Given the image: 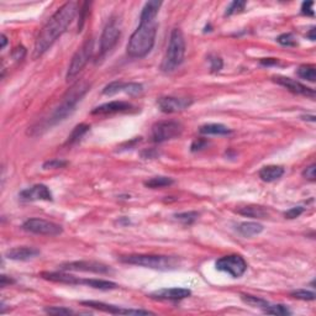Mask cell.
<instances>
[{"mask_svg":"<svg viewBox=\"0 0 316 316\" xmlns=\"http://www.w3.org/2000/svg\"><path fill=\"white\" fill-rule=\"evenodd\" d=\"M77 13H78V7H77L76 3L67 2L55 14L51 16L50 20L42 28L36 41H35L32 57L39 58L45 52H47L52 47V45L57 41L58 37L62 36L64 32L67 31L68 26L71 25V23L76 18Z\"/></svg>","mask_w":316,"mask_h":316,"instance_id":"cell-1","label":"cell"},{"mask_svg":"<svg viewBox=\"0 0 316 316\" xmlns=\"http://www.w3.org/2000/svg\"><path fill=\"white\" fill-rule=\"evenodd\" d=\"M89 90L90 83L87 82V80L82 79L74 83V84L67 90V93L63 95L61 103L58 104V106L55 110L51 112L50 116L42 120L39 124L35 125L34 127H31L32 135H41L42 132L47 131L48 128L60 124L63 120H66L67 117L71 116L74 112V110H76L79 101L84 98V95L87 94Z\"/></svg>","mask_w":316,"mask_h":316,"instance_id":"cell-2","label":"cell"},{"mask_svg":"<svg viewBox=\"0 0 316 316\" xmlns=\"http://www.w3.org/2000/svg\"><path fill=\"white\" fill-rule=\"evenodd\" d=\"M157 24L154 21H140V25L131 35L127 44V55L132 58H143L154 46Z\"/></svg>","mask_w":316,"mask_h":316,"instance_id":"cell-3","label":"cell"},{"mask_svg":"<svg viewBox=\"0 0 316 316\" xmlns=\"http://www.w3.org/2000/svg\"><path fill=\"white\" fill-rule=\"evenodd\" d=\"M122 263L144 267L157 270H172L181 264L179 258L172 256H158V254H128L120 257Z\"/></svg>","mask_w":316,"mask_h":316,"instance_id":"cell-4","label":"cell"},{"mask_svg":"<svg viewBox=\"0 0 316 316\" xmlns=\"http://www.w3.org/2000/svg\"><path fill=\"white\" fill-rule=\"evenodd\" d=\"M186 55V40L184 35L179 29H174L170 37V45H168L166 55L163 57L161 69L165 73H171L176 71L184 60Z\"/></svg>","mask_w":316,"mask_h":316,"instance_id":"cell-5","label":"cell"},{"mask_svg":"<svg viewBox=\"0 0 316 316\" xmlns=\"http://www.w3.org/2000/svg\"><path fill=\"white\" fill-rule=\"evenodd\" d=\"M93 52H94V40L87 39L72 57L71 63L68 66V71H67V82L73 80L83 71V68L87 66V63L92 58Z\"/></svg>","mask_w":316,"mask_h":316,"instance_id":"cell-6","label":"cell"},{"mask_svg":"<svg viewBox=\"0 0 316 316\" xmlns=\"http://www.w3.org/2000/svg\"><path fill=\"white\" fill-rule=\"evenodd\" d=\"M182 132H183V126H182L181 122L173 121V120H166V121L156 122L152 126L151 140L152 142L162 143L179 137Z\"/></svg>","mask_w":316,"mask_h":316,"instance_id":"cell-7","label":"cell"},{"mask_svg":"<svg viewBox=\"0 0 316 316\" xmlns=\"http://www.w3.org/2000/svg\"><path fill=\"white\" fill-rule=\"evenodd\" d=\"M215 267L218 270L227 273L232 278H240L247 270V262L240 254H229L216 261Z\"/></svg>","mask_w":316,"mask_h":316,"instance_id":"cell-8","label":"cell"},{"mask_svg":"<svg viewBox=\"0 0 316 316\" xmlns=\"http://www.w3.org/2000/svg\"><path fill=\"white\" fill-rule=\"evenodd\" d=\"M23 229L25 231L36 235H44V236H57L63 232L61 225L56 222L44 220V219H29L23 224Z\"/></svg>","mask_w":316,"mask_h":316,"instance_id":"cell-9","label":"cell"},{"mask_svg":"<svg viewBox=\"0 0 316 316\" xmlns=\"http://www.w3.org/2000/svg\"><path fill=\"white\" fill-rule=\"evenodd\" d=\"M62 270H74V272H90L96 274H108L111 272L110 267L95 261H76L61 264Z\"/></svg>","mask_w":316,"mask_h":316,"instance_id":"cell-10","label":"cell"},{"mask_svg":"<svg viewBox=\"0 0 316 316\" xmlns=\"http://www.w3.org/2000/svg\"><path fill=\"white\" fill-rule=\"evenodd\" d=\"M120 28L117 26L116 21L111 20L110 23L106 24V26L104 28L103 34L100 36V56H105L106 53L110 52V51L116 46L117 41L120 39Z\"/></svg>","mask_w":316,"mask_h":316,"instance_id":"cell-11","label":"cell"},{"mask_svg":"<svg viewBox=\"0 0 316 316\" xmlns=\"http://www.w3.org/2000/svg\"><path fill=\"white\" fill-rule=\"evenodd\" d=\"M193 100L190 98H178V96H162L157 100L160 110L166 114L181 112L192 106Z\"/></svg>","mask_w":316,"mask_h":316,"instance_id":"cell-12","label":"cell"},{"mask_svg":"<svg viewBox=\"0 0 316 316\" xmlns=\"http://www.w3.org/2000/svg\"><path fill=\"white\" fill-rule=\"evenodd\" d=\"M80 304L85 305V306H90V307H93V309L100 310V311L108 312V314H112V315H153V312L147 311V310L124 309V307H120V306H116V305H111V304H105V302H101V301L89 300V301H82Z\"/></svg>","mask_w":316,"mask_h":316,"instance_id":"cell-13","label":"cell"},{"mask_svg":"<svg viewBox=\"0 0 316 316\" xmlns=\"http://www.w3.org/2000/svg\"><path fill=\"white\" fill-rule=\"evenodd\" d=\"M121 92L128 95H138L143 92V87L140 83H125L121 80H114L103 89V94L105 95H114Z\"/></svg>","mask_w":316,"mask_h":316,"instance_id":"cell-14","label":"cell"},{"mask_svg":"<svg viewBox=\"0 0 316 316\" xmlns=\"http://www.w3.org/2000/svg\"><path fill=\"white\" fill-rule=\"evenodd\" d=\"M20 199L26 200V202H36V200H45V202H51L53 199L52 193L45 184H36L30 188L21 190L19 194Z\"/></svg>","mask_w":316,"mask_h":316,"instance_id":"cell-15","label":"cell"},{"mask_svg":"<svg viewBox=\"0 0 316 316\" xmlns=\"http://www.w3.org/2000/svg\"><path fill=\"white\" fill-rule=\"evenodd\" d=\"M273 80L275 83H278L282 87L286 88L289 92L294 93V94H299V95H304V96H309V98L314 99L315 98V90L311 89V88L306 87V85L301 84L300 82L295 79L288 78V77H273Z\"/></svg>","mask_w":316,"mask_h":316,"instance_id":"cell-16","label":"cell"},{"mask_svg":"<svg viewBox=\"0 0 316 316\" xmlns=\"http://www.w3.org/2000/svg\"><path fill=\"white\" fill-rule=\"evenodd\" d=\"M132 104L127 103V101L122 100H114L109 101V103L101 104V105L96 106L92 110L93 115H110V114H117V112H127L132 109Z\"/></svg>","mask_w":316,"mask_h":316,"instance_id":"cell-17","label":"cell"},{"mask_svg":"<svg viewBox=\"0 0 316 316\" xmlns=\"http://www.w3.org/2000/svg\"><path fill=\"white\" fill-rule=\"evenodd\" d=\"M192 291L186 288H165L153 291L151 298L158 300H182V299L189 298Z\"/></svg>","mask_w":316,"mask_h":316,"instance_id":"cell-18","label":"cell"},{"mask_svg":"<svg viewBox=\"0 0 316 316\" xmlns=\"http://www.w3.org/2000/svg\"><path fill=\"white\" fill-rule=\"evenodd\" d=\"M39 254L40 250H37V248L23 246V247H15L7 251L5 256L9 259H13V261H30V259L39 256Z\"/></svg>","mask_w":316,"mask_h":316,"instance_id":"cell-19","label":"cell"},{"mask_svg":"<svg viewBox=\"0 0 316 316\" xmlns=\"http://www.w3.org/2000/svg\"><path fill=\"white\" fill-rule=\"evenodd\" d=\"M41 277L44 279L50 280V282L61 283V284H69V285H79L80 279L74 277V275L68 274L64 272H44L41 273Z\"/></svg>","mask_w":316,"mask_h":316,"instance_id":"cell-20","label":"cell"},{"mask_svg":"<svg viewBox=\"0 0 316 316\" xmlns=\"http://www.w3.org/2000/svg\"><path fill=\"white\" fill-rule=\"evenodd\" d=\"M284 174V168L282 166H274V165H270V166H266V167L262 168L259 171V178L262 179L263 182H274L277 179L282 178V176Z\"/></svg>","mask_w":316,"mask_h":316,"instance_id":"cell-21","label":"cell"},{"mask_svg":"<svg viewBox=\"0 0 316 316\" xmlns=\"http://www.w3.org/2000/svg\"><path fill=\"white\" fill-rule=\"evenodd\" d=\"M237 214L242 216H247V218L253 219H266L269 215L268 210L264 206L259 205H248L243 206V208L237 209Z\"/></svg>","mask_w":316,"mask_h":316,"instance_id":"cell-22","label":"cell"},{"mask_svg":"<svg viewBox=\"0 0 316 316\" xmlns=\"http://www.w3.org/2000/svg\"><path fill=\"white\" fill-rule=\"evenodd\" d=\"M162 3L157 2V0H151L144 4L142 12L140 15V21H154L156 16L160 12V8Z\"/></svg>","mask_w":316,"mask_h":316,"instance_id":"cell-23","label":"cell"},{"mask_svg":"<svg viewBox=\"0 0 316 316\" xmlns=\"http://www.w3.org/2000/svg\"><path fill=\"white\" fill-rule=\"evenodd\" d=\"M237 231L242 235L243 237H252L256 235H259L263 231V225L253 221L241 222L237 226Z\"/></svg>","mask_w":316,"mask_h":316,"instance_id":"cell-24","label":"cell"},{"mask_svg":"<svg viewBox=\"0 0 316 316\" xmlns=\"http://www.w3.org/2000/svg\"><path fill=\"white\" fill-rule=\"evenodd\" d=\"M80 284L90 286V288L99 289V290H111V289H116L117 284L114 282H109V280L104 279H94V278H89V279H80Z\"/></svg>","mask_w":316,"mask_h":316,"instance_id":"cell-25","label":"cell"},{"mask_svg":"<svg viewBox=\"0 0 316 316\" xmlns=\"http://www.w3.org/2000/svg\"><path fill=\"white\" fill-rule=\"evenodd\" d=\"M199 132L203 133V135L224 136L230 135V133H231V130L222 124H206L203 125V126L199 128Z\"/></svg>","mask_w":316,"mask_h":316,"instance_id":"cell-26","label":"cell"},{"mask_svg":"<svg viewBox=\"0 0 316 316\" xmlns=\"http://www.w3.org/2000/svg\"><path fill=\"white\" fill-rule=\"evenodd\" d=\"M89 130H90V125H88V124L77 125V126L73 128V131L69 133L68 138H67V141H66V146H72V144L78 142L80 138H82Z\"/></svg>","mask_w":316,"mask_h":316,"instance_id":"cell-27","label":"cell"},{"mask_svg":"<svg viewBox=\"0 0 316 316\" xmlns=\"http://www.w3.org/2000/svg\"><path fill=\"white\" fill-rule=\"evenodd\" d=\"M174 183V181L170 177H153V178H149L148 181L144 182V186L147 188L151 189H158V188H165V187H170Z\"/></svg>","mask_w":316,"mask_h":316,"instance_id":"cell-28","label":"cell"},{"mask_svg":"<svg viewBox=\"0 0 316 316\" xmlns=\"http://www.w3.org/2000/svg\"><path fill=\"white\" fill-rule=\"evenodd\" d=\"M296 74L301 79L309 80V82H315L316 80V68L314 64H301L296 69Z\"/></svg>","mask_w":316,"mask_h":316,"instance_id":"cell-29","label":"cell"},{"mask_svg":"<svg viewBox=\"0 0 316 316\" xmlns=\"http://www.w3.org/2000/svg\"><path fill=\"white\" fill-rule=\"evenodd\" d=\"M241 299H242L243 302H246L247 305L252 307H261V309H266L269 305V302L264 299L259 298V296H253V295H247V294H242L241 295Z\"/></svg>","mask_w":316,"mask_h":316,"instance_id":"cell-30","label":"cell"},{"mask_svg":"<svg viewBox=\"0 0 316 316\" xmlns=\"http://www.w3.org/2000/svg\"><path fill=\"white\" fill-rule=\"evenodd\" d=\"M264 314L268 315H277V316H286V315H291V311L289 310L288 306L285 305H268L266 309L263 310Z\"/></svg>","mask_w":316,"mask_h":316,"instance_id":"cell-31","label":"cell"},{"mask_svg":"<svg viewBox=\"0 0 316 316\" xmlns=\"http://www.w3.org/2000/svg\"><path fill=\"white\" fill-rule=\"evenodd\" d=\"M176 219L177 220L182 221L183 224H193V222H195L199 219L200 214L198 213V211H186V213H179V214H176Z\"/></svg>","mask_w":316,"mask_h":316,"instance_id":"cell-32","label":"cell"},{"mask_svg":"<svg viewBox=\"0 0 316 316\" xmlns=\"http://www.w3.org/2000/svg\"><path fill=\"white\" fill-rule=\"evenodd\" d=\"M290 296H293V298H295V299H299V300H304V301L315 300V293H314V291L304 290V289H299V290L291 291Z\"/></svg>","mask_w":316,"mask_h":316,"instance_id":"cell-33","label":"cell"},{"mask_svg":"<svg viewBox=\"0 0 316 316\" xmlns=\"http://www.w3.org/2000/svg\"><path fill=\"white\" fill-rule=\"evenodd\" d=\"M245 7H246V2H243V0H235V2H232L231 4L227 7L226 12H225V15L231 16L234 14H237V13L243 12Z\"/></svg>","mask_w":316,"mask_h":316,"instance_id":"cell-34","label":"cell"},{"mask_svg":"<svg viewBox=\"0 0 316 316\" xmlns=\"http://www.w3.org/2000/svg\"><path fill=\"white\" fill-rule=\"evenodd\" d=\"M277 41H278V44H280L282 46H285V47L296 46L295 37H294V35L290 34V32H286V34L280 35V36L277 39Z\"/></svg>","mask_w":316,"mask_h":316,"instance_id":"cell-35","label":"cell"},{"mask_svg":"<svg viewBox=\"0 0 316 316\" xmlns=\"http://www.w3.org/2000/svg\"><path fill=\"white\" fill-rule=\"evenodd\" d=\"M67 165H68V162H67V161L55 158V160H50V161H47V162H45L42 167H44L45 170H57V168L66 167Z\"/></svg>","mask_w":316,"mask_h":316,"instance_id":"cell-36","label":"cell"},{"mask_svg":"<svg viewBox=\"0 0 316 316\" xmlns=\"http://www.w3.org/2000/svg\"><path fill=\"white\" fill-rule=\"evenodd\" d=\"M90 7V3L85 2L82 4V8L79 9V20H78V31H82L83 25L85 23V19H87V14H88V10H89Z\"/></svg>","mask_w":316,"mask_h":316,"instance_id":"cell-37","label":"cell"},{"mask_svg":"<svg viewBox=\"0 0 316 316\" xmlns=\"http://www.w3.org/2000/svg\"><path fill=\"white\" fill-rule=\"evenodd\" d=\"M45 311L47 314L51 315H73L74 311L71 309H67V307H58V306H52V307H46Z\"/></svg>","mask_w":316,"mask_h":316,"instance_id":"cell-38","label":"cell"},{"mask_svg":"<svg viewBox=\"0 0 316 316\" xmlns=\"http://www.w3.org/2000/svg\"><path fill=\"white\" fill-rule=\"evenodd\" d=\"M304 210L305 209L302 208V206H295V208H291V209H289L288 211H285L284 216L286 219H296V218H299L302 213H304Z\"/></svg>","mask_w":316,"mask_h":316,"instance_id":"cell-39","label":"cell"},{"mask_svg":"<svg viewBox=\"0 0 316 316\" xmlns=\"http://www.w3.org/2000/svg\"><path fill=\"white\" fill-rule=\"evenodd\" d=\"M302 177H304L305 179H307V181L314 182L316 179V166L311 165L309 166V167L305 168L304 172H302Z\"/></svg>","mask_w":316,"mask_h":316,"instance_id":"cell-40","label":"cell"},{"mask_svg":"<svg viewBox=\"0 0 316 316\" xmlns=\"http://www.w3.org/2000/svg\"><path fill=\"white\" fill-rule=\"evenodd\" d=\"M222 66H224V62H222V60L220 57L210 58V69L213 73H216V72L220 71V69L222 68Z\"/></svg>","mask_w":316,"mask_h":316,"instance_id":"cell-41","label":"cell"},{"mask_svg":"<svg viewBox=\"0 0 316 316\" xmlns=\"http://www.w3.org/2000/svg\"><path fill=\"white\" fill-rule=\"evenodd\" d=\"M312 7H314V2H304L301 5V14L306 15V16H314L315 13H314V9H312Z\"/></svg>","mask_w":316,"mask_h":316,"instance_id":"cell-42","label":"cell"},{"mask_svg":"<svg viewBox=\"0 0 316 316\" xmlns=\"http://www.w3.org/2000/svg\"><path fill=\"white\" fill-rule=\"evenodd\" d=\"M208 146V141L204 140V138H198V140H195L194 142L192 143V152H197V151H200V149L205 148V147Z\"/></svg>","mask_w":316,"mask_h":316,"instance_id":"cell-43","label":"cell"},{"mask_svg":"<svg viewBox=\"0 0 316 316\" xmlns=\"http://www.w3.org/2000/svg\"><path fill=\"white\" fill-rule=\"evenodd\" d=\"M25 55H26V48L23 46L16 47L15 50L13 51V57H14V60L16 61H21L24 57H25Z\"/></svg>","mask_w":316,"mask_h":316,"instance_id":"cell-44","label":"cell"},{"mask_svg":"<svg viewBox=\"0 0 316 316\" xmlns=\"http://www.w3.org/2000/svg\"><path fill=\"white\" fill-rule=\"evenodd\" d=\"M279 63V61L277 60V58H262L261 60V64H263V66H275V64Z\"/></svg>","mask_w":316,"mask_h":316,"instance_id":"cell-45","label":"cell"},{"mask_svg":"<svg viewBox=\"0 0 316 316\" xmlns=\"http://www.w3.org/2000/svg\"><path fill=\"white\" fill-rule=\"evenodd\" d=\"M13 283H14V280H13L12 278H8L7 275H2V277H0V285H2L3 288L7 286L8 284H13Z\"/></svg>","mask_w":316,"mask_h":316,"instance_id":"cell-46","label":"cell"},{"mask_svg":"<svg viewBox=\"0 0 316 316\" xmlns=\"http://www.w3.org/2000/svg\"><path fill=\"white\" fill-rule=\"evenodd\" d=\"M0 41H2V45H0V48H2V50H4L5 46H7V44H8V39H7V36H5L4 34H3L2 36H0Z\"/></svg>","mask_w":316,"mask_h":316,"instance_id":"cell-47","label":"cell"},{"mask_svg":"<svg viewBox=\"0 0 316 316\" xmlns=\"http://www.w3.org/2000/svg\"><path fill=\"white\" fill-rule=\"evenodd\" d=\"M306 36L309 37V39L311 40V41H315V40H316V37H315V28H312L311 30H310L309 34L306 35Z\"/></svg>","mask_w":316,"mask_h":316,"instance_id":"cell-48","label":"cell"}]
</instances>
